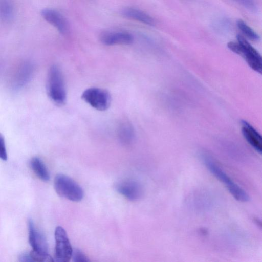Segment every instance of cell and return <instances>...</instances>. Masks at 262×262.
Here are the masks:
<instances>
[{
  "instance_id": "6da1fadb",
  "label": "cell",
  "mask_w": 262,
  "mask_h": 262,
  "mask_svg": "<svg viewBox=\"0 0 262 262\" xmlns=\"http://www.w3.org/2000/svg\"><path fill=\"white\" fill-rule=\"evenodd\" d=\"M47 92L50 99L57 105H63L67 101V91L63 75L55 65L49 69L47 83Z\"/></svg>"
},
{
  "instance_id": "7a4b0ae2",
  "label": "cell",
  "mask_w": 262,
  "mask_h": 262,
  "mask_svg": "<svg viewBox=\"0 0 262 262\" xmlns=\"http://www.w3.org/2000/svg\"><path fill=\"white\" fill-rule=\"evenodd\" d=\"M237 42L230 41L228 48L234 53L242 56L249 66L259 73L262 71V59L259 53L242 36H237Z\"/></svg>"
},
{
  "instance_id": "3957f363",
  "label": "cell",
  "mask_w": 262,
  "mask_h": 262,
  "mask_svg": "<svg viewBox=\"0 0 262 262\" xmlns=\"http://www.w3.org/2000/svg\"><path fill=\"white\" fill-rule=\"evenodd\" d=\"M204 161L209 171L226 185L229 192L236 200L243 202L249 200L247 193L233 181L213 161L208 157H204Z\"/></svg>"
},
{
  "instance_id": "277c9868",
  "label": "cell",
  "mask_w": 262,
  "mask_h": 262,
  "mask_svg": "<svg viewBox=\"0 0 262 262\" xmlns=\"http://www.w3.org/2000/svg\"><path fill=\"white\" fill-rule=\"evenodd\" d=\"M54 186L59 195L70 201L78 202L83 197L82 188L72 179L65 174L56 175L54 179Z\"/></svg>"
},
{
  "instance_id": "5b68a950",
  "label": "cell",
  "mask_w": 262,
  "mask_h": 262,
  "mask_svg": "<svg viewBox=\"0 0 262 262\" xmlns=\"http://www.w3.org/2000/svg\"><path fill=\"white\" fill-rule=\"evenodd\" d=\"M82 99L95 109L103 111L108 108L111 97L106 90L92 87L86 89L82 94Z\"/></svg>"
},
{
  "instance_id": "8992f818",
  "label": "cell",
  "mask_w": 262,
  "mask_h": 262,
  "mask_svg": "<svg viewBox=\"0 0 262 262\" xmlns=\"http://www.w3.org/2000/svg\"><path fill=\"white\" fill-rule=\"evenodd\" d=\"M54 261L68 262L72 258L73 249L65 230L58 226L55 230Z\"/></svg>"
},
{
  "instance_id": "52a82bcc",
  "label": "cell",
  "mask_w": 262,
  "mask_h": 262,
  "mask_svg": "<svg viewBox=\"0 0 262 262\" xmlns=\"http://www.w3.org/2000/svg\"><path fill=\"white\" fill-rule=\"evenodd\" d=\"M117 191L131 201L139 199L143 194L141 184L135 180L127 179L118 182L115 186Z\"/></svg>"
},
{
  "instance_id": "ba28073f",
  "label": "cell",
  "mask_w": 262,
  "mask_h": 262,
  "mask_svg": "<svg viewBox=\"0 0 262 262\" xmlns=\"http://www.w3.org/2000/svg\"><path fill=\"white\" fill-rule=\"evenodd\" d=\"M29 242L35 251L48 253V244L44 235L35 227L33 221H28Z\"/></svg>"
},
{
  "instance_id": "9c48e42d",
  "label": "cell",
  "mask_w": 262,
  "mask_h": 262,
  "mask_svg": "<svg viewBox=\"0 0 262 262\" xmlns=\"http://www.w3.org/2000/svg\"><path fill=\"white\" fill-rule=\"evenodd\" d=\"M42 17L49 23L54 26L62 34H66L69 26L66 19L58 11L46 8L41 12Z\"/></svg>"
},
{
  "instance_id": "30bf717a",
  "label": "cell",
  "mask_w": 262,
  "mask_h": 262,
  "mask_svg": "<svg viewBox=\"0 0 262 262\" xmlns=\"http://www.w3.org/2000/svg\"><path fill=\"white\" fill-rule=\"evenodd\" d=\"M102 43L107 46L115 45H129L133 40L132 36L125 32H107L100 36Z\"/></svg>"
},
{
  "instance_id": "8fae6325",
  "label": "cell",
  "mask_w": 262,
  "mask_h": 262,
  "mask_svg": "<svg viewBox=\"0 0 262 262\" xmlns=\"http://www.w3.org/2000/svg\"><path fill=\"white\" fill-rule=\"evenodd\" d=\"M242 133L246 140L257 152L261 153L262 139L260 135L246 121H242Z\"/></svg>"
},
{
  "instance_id": "7c38bea8",
  "label": "cell",
  "mask_w": 262,
  "mask_h": 262,
  "mask_svg": "<svg viewBox=\"0 0 262 262\" xmlns=\"http://www.w3.org/2000/svg\"><path fill=\"white\" fill-rule=\"evenodd\" d=\"M122 15L128 18L136 20L145 24L153 26L154 19L145 12L133 8H125L122 10Z\"/></svg>"
},
{
  "instance_id": "4fadbf2b",
  "label": "cell",
  "mask_w": 262,
  "mask_h": 262,
  "mask_svg": "<svg viewBox=\"0 0 262 262\" xmlns=\"http://www.w3.org/2000/svg\"><path fill=\"white\" fill-rule=\"evenodd\" d=\"M118 135L122 143L130 144L134 138V130L132 124L128 121L122 122L118 127Z\"/></svg>"
},
{
  "instance_id": "5bb4252c",
  "label": "cell",
  "mask_w": 262,
  "mask_h": 262,
  "mask_svg": "<svg viewBox=\"0 0 262 262\" xmlns=\"http://www.w3.org/2000/svg\"><path fill=\"white\" fill-rule=\"evenodd\" d=\"M32 169L41 180L48 181L50 179L49 171L42 161L38 157L33 158L30 161Z\"/></svg>"
},
{
  "instance_id": "9a60e30c",
  "label": "cell",
  "mask_w": 262,
  "mask_h": 262,
  "mask_svg": "<svg viewBox=\"0 0 262 262\" xmlns=\"http://www.w3.org/2000/svg\"><path fill=\"white\" fill-rule=\"evenodd\" d=\"M14 7L10 0H0V18L9 21L13 16Z\"/></svg>"
},
{
  "instance_id": "2e32d148",
  "label": "cell",
  "mask_w": 262,
  "mask_h": 262,
  "mask_svg": "<svg viewBox=\"0 0 262 262\" xmlns=\"http://www.w3.org/2000/svg\"><path fill=\"white\" fill-rule=\"evenodd\" d=\"M237 26L241 32L250 40L253 41L259 40V35L243 20H238L237 21Z\"/></svg>"
},
{
  "instance_id": "e0dca14e",
  "label": "cell",
  "mask_w": 262,
  "mask_h": 262,
  "mask_svg": "<svg viewBox=\"0 0 262 262\" xmlns=\"http://www.w3.org/2000/svg\"><path fill=\"white\" fill-rule=\"evenodd\" d=\"M30 253L33 261L51 262L54 261L48 253H42L33 250Z\"/></svg>"
},
{
  "instance_id": "ac0fdd59",
  "label": "cell",
  "mask_w": 262,
  "mask_h": 262,
  "mask_svg": "<svg viewBox=\"0 0 262 262\" xmlns=\"http://www.w3.org/2000/svg\"><path fill=\"white\" fill-rule=\"evenodd\" d=\"M72 260L74 262H84L89 261L86 255L80 250L75 249L73 250Z\"/></svg>"
},
{
  "instance_id": "d6986e66",
  "label": "cell",
  "mask_w": 262,
  "mask_h": 262,
  "mask_svg": "<svg viewBox=\"0 0 262 262\" xmlns=\"http://www.w3.org/2000/svg\"><path fill=\"white\" fill-rule=\"evenodd\" d=\"M0 159L4 161H6L7 159L5 140L1 134H0Z\"/></svg>"
},
{
  "instance_id": "ffe728a7",
  "label": "cell",
  "mask_w": 262,
  "mask_h": 262,
  "mask_svg": "<svg viewBox=\"0 0 262 262\" xmlns=\"http://www.w3.org/2000/svg\"><path fill=\"white\" fill-rule=\"evenodd\" d=\"M245 8L254 11L256 9V5L254 0H235Z\"/></svg>"
},
{
  "instance_id": "44dd1931",
  "label": "cell",
  "mask_w": 262,
  "mask_h": 262,
  "mask_svg": "<svg viewBox=\"0 0 262 262\" xmlns=\"http://www.w3.org/2000/svg\"><path fill=\"white\" fill-rule=\"evenodd\" d=\"M18 259L21 262H32L33 261L30 253L24 252L20 254L18 257Z\"/></svg>"
}]
</instances>
